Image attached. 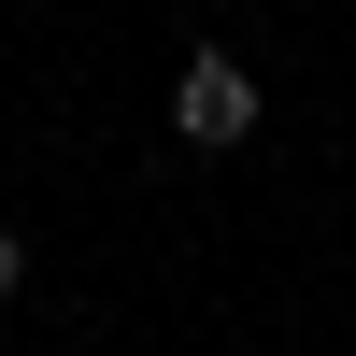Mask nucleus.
<instances>
[{
    "label": "nucleus",
    "instance_id": "f257e3e1",
    "mask_svg": "<svg viewBox=\"0 0 356 356\" xmlns=\"http://www.w3.org/2000/svg\"><path fill=\"white\" fill-rule=\"evenodd\" d=\"M243 129H257V72H243V57H214V43H200L186 72H171V143H200V157H228Z\"/></svg>",
    "mask_w": 356,
    "mask_h": 356
},
{
    "label": "nucleus",
    "instance_id": "f03ea898",
    "mask_svg": "<svg viewBox=\"0 0 356 356\" xmlns=\"http://www.w3.org/2000/svg\"><path fill=\"white\" fill-rule=\"evenodd\" d=\"M15 285H29V243H15V228H0V300H15Z\"/></svg>",
    "mask_w": 356,
    "mask_h": 356
}]
</instances>
